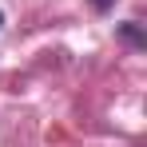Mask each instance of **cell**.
<instances>
[{
  "mask_svg": "<svg viewBox=\"0 0 147 147\" xmlns=\"http://www.w3.org/2000/svg\"><path fill=\"white\" fill-rule=\"evenodd\" d=\"M92 4H96L99 12H107V8H111V0H92Z\"/></svg>",
  "mask_w": 147,
  "mask_h": 147,
  "instance_id": "cell-2",
  "label": "cell"
},
{
  "mask_svg": "<svg viewBox=\"0 0 147 147\" xmlns=\"http://www.w3.org/2000/svg\"><path fill=\"white\" fill-rule=\"evenodd\" d=\"M119 36L127 44H135V48H147V36L139 32V24H119Z\"/></svg>",
  "mask_w": 147,
  "mask_h": 147,
  "instance_id": "cell-1",
  "label": "cell"
},
{
  "mask_svg": "<svg viewBox=\"0 0 147 147\" xmlns=\"http://www.w3.org/2000/svg\"><path fill=\"white\" fill-rule=\"evenodd\" d=\"M0 28H4V12H0Z\"/></svg>",
  "mask_w": 147,
  "mask_h": 147,
  "instance_id": "cell-3",
  "label": "cell"
}]
</instances>
